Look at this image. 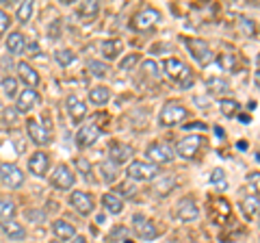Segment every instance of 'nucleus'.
Returning a JSON list of instances; mask_svg holds the SVG:
<instances>
[{"instance_id":"09e8293b","label":"nucleus","mask_w":260,"mask_h":243,"mask_svg":"<svg viewBox=\"0 0 260 243\" xmlns=\"http://www.w3.org/2000/svg\"><path fill=\"white\" fill-rule=\"evenodd\" d=\"M239 119L243 122V124H249V117L245 115V113H241V115H239Z\"/></svg>"},{"instance_id":"3c124183","label":"nucleus","mask_w":260,"mask_h":243,"mask_svg":"<svg viewBox=\"0 0 260 243\" xmlns=\"http://www.w3.org/2000/svg\"><path fill=\"white\" fill-rule=\"evenodd\" d=\"M121 243H135V241H130V239H124V241H121Z\"/></svg>"},{"instance_id":"20e7f679","label":"nucleus","mask_w":260,"mask_h":243,"mask_svg":"<svg viewBox=\"0 0 260 243\" xmlns=\"http://www.w3.org/2000/svg\"><path fill=\"white\" fill-rule=\"evenodd\" d=\"M186 115H189V113H186V109L182 107V104L169 102L160 111V126H178L186 119Z\"/></svg>"},{"instance_id":"f704fd0d","label":"nucleus","mask_w":260,"mask_h":243,"mask_svg":"<svg viewBox=\"0 0 260 243\" xmlns=\"http://www.w3.org/2000/svg\"><path fill=\"white\" fill-rule=\"evenodd\" d=\"M30 15H32V3H20V7H18V20L22 24H26L30 20Z\"/></svg>"},{"instance_id":"9b49d317","label":"nucleus","mask_w":260,"mask_h":243,"mask_svg":"<svg viewBox=\"0 0 260 243\" xmlns=\"http://www.w3.org/2000/svg\"><path fill=\"white\" fill-rule=\"evenodd\" d=\"M133 230H135L137 237H141L145 241H150V239L156 237V226H154L152 220H148V217H143V215H135Z\"/></svg>"},{"instance_id":"9d476101","label":"nucleus","mask_w":260,"mask_h":243,"mask_svg":"<svg viewBox=\"0 0 260 243\" xmlns=\"http://www.w3.org/2000/svg\"><path fill=\"white\" fill-rule=\"evenodd\" d=\"M100 135H102V131H100V126H98V124H85L76 133V145L80 150H85V148L93 145L98 139H100Z\"/></svg>"},{"instance_id":"f03ea898","label":"nucleus","mask_w":260,"mask_h":243,"mask_svg":"<svg viewBox=\"0 0 260 243\" xmlns=\"http://www.w3.org/2000/svg\"><path fill=\"white\" fill-rule=\"evenodd\" d=\"M165 72H167V76L174 78L182 89H189L193 85V72L189 70V66H184L182 61L167 59L165 61Z\"/></svg>"},{"instance_id":"a18cd8bd","label":"nucleus","mask_w":260,"mask_h":243,"mask_svg":"<svg viewBox=\"0 0 260 243\" xmlns=\"http://www.w3.org/2000/svg\"><path fill=\"white\" fill-rule=\"evenodd\" d=\"M241 26L245 31V35H254V24H249L247 18H241Z\"/></svg>"},{"instance_id":"7ed1b4c3","label":"nucleus","mask_w":260,"mask_h":243,"mask_svg":"<svg viewBox=\"0 0 260 243\" xmlns=\"http://www.w3.org/2000/svg\"><path fill=\"white\" fill-rule=\"evenodd\" d=\"M204 137H200V135H189V137H184V139H180L178 141V145H176V152L180 155L182 159H186V161H193L195 159V155L204 148Z\"/></svg>"},{"instance_id":"6e6552de","label":"nucleus","mask_w":260,"mask_h":243,"mask_svg":"<svg viewBox=\"0 0 260 243\" xmlns=\"http://www.w3.org/2000/svg\"><path fill=\"white\" fill-rule=\"evenodd\" d=\"M145 157H148L152 163H169V161H174V150L162 141H154L148 145Z\"/></svg>"},{"instance_id":"58836bf2","label":"nucleus","mask_w":260,"mask_h":243,"mask_svg":"<svg viewBox=\"0 0 260 243\" xmlns=\"http://www.w3.org/2000/svg\"><path fill=\"white\" fill-rule=\"evenodd\" d=\"M137 63H139V54H128L126 59L119 63V68L124 70V72H128V70H133V68L137 66Z\"/></svg>"},{"instance_id":"2eb2a0df","label":"nucleus","mask_w":260,"mask_h":243,"mask_svg":"<svg viewBox=\"0 0 260 243\" xmlns=\"http://www.w3.org/2000/svg\"><path fill=\"white\" fill-rule=\"evenodd\" d=\"M70 204L74 206L80 215H89L93 210V200L85 191H74V193H72V196H70Z\"/></svg>"},{"instance_id":"393cba45","label":"nucleus","mask_w":260,"mask_h":243,"mask_svg":"<svg viewBox=\"0 0 260 243\" xmlns=\"http://www.w3.org/2000/svg\"><path fill=\"white\" fill-rule=\"evenodd\" d=\"M121 48H124V44H121L119 39H107V42L102 44V54L107 56V59H117L121 54Z\"/></svg>"},{"instance_id":"de8ad7c7","label":"nucleus","mask_w":260,"mask_h":243,"mask_svg":"<svg viewBox=\"0 0 260 243\" xmlns=\"http://www.w3.org/2000/svg\"><path fill=\"white\" fill-rule=\"evenodd\" d=\"M254 80H256V85L260 87V54H258V61H256V74H254Z\"/></svg>"},{"instance_id":"f3484780","label":"nucleus","mask_w":260,"mask_h":243,"mask_svg":"<svg viewBox=\"0 0 260 243\" xmlns=\"http://www.w3.org/2000/svg\"><path fill=\"white\" fill-rule=\"evenodd\" d=\"M48 167H50V157L44 155V152H35V155L28 159V169H30V174H35V176H46Z\"/></svg>"},{"instance_id":"412c9836","label":"nucleus","mask_w":260,"mask_h":243,"mask_svg":"<svg viewBox=\"0 0 260 243\" xmlns=\"http://www.w3.org/2000/svg\"><path fill=\"white\" fill-rule=\"evenodd\" d=\"M18 72H20V78L28 85V89H32V87H37V85H39V74L28 66V63H20V66H18Z\"/></svg>"},{"instance_id":"4468645a","label":"nucleus","mask_w":260,"mask_h":243,"mask_svg":"<svg viewBox=\"0 0 260 243\" xmlns=\"http://www.w3.org/2000/svg\"><path fill=\"white\" fill-rule=\"evenodd\" d=\"M176 217H178L180 222H195V220L200 217V208H198V204H195L191 198H182L180 204H178Z\"/></svg>"},{"instance_id":"8fccbe9b","label":"nucleus","mask_w":260,"mask_h":243,"mask_svg":"<svg viewBox=\"0 0 260 243\" xmlns=\"http://www.w3.org/2000/svg\"><path fill=\"white\" fill-rule=\"evenodd\" d=\"M74 243H87L85 237H74Z\"/></svg>"},{"instance_id":"dca6fc26","label":"nucleus","mask_w":260,"mask_h":243,"mask_svg":"<svg viewBox=\"0 0 260 243\" xmlns=\"http://www.w3.org/2000/svg\"><path fill=\"white\" fill-rule=\"evenodd\" d=\"M39 104V94L35 89H24V92L18 96V104H15V109L18 113H26L30 109H35Z\"/></svg>"},{"instance_id":"72a5a7b5","label":"nucleus","mask_w":260,"mask_h":243,"mask_svg":"<svg viewBox=\"0 0 260 243\" xmlns=\"http://www.w3.org/2000/svg\"><path fill=\"white\" fill-rule=\"evenodd\" d=\"M87 70H89V74H91V76L104 78V76H107V72H109V66H104V63H100V61H89Z\"/></svg>"},{"instance_id":"e433bc0d","label":"nucleus","mask_w":260,"mask_h":243,"mask_svg":"<svg viewBox=\"0 0 260 243\" xmlns=\"http://www.w3.org/2000/svg\"><path fill=\"white\" fill-rule=\"evenodd\" d=\"M219 63H221V68L225 72H234V68H237V59L232 54H221L219 56Z\"/></svg>"},{"instance_id":"49530a36","label":"nucleus","mask_w":260,"mask_h":243,"mask_svg":"<svg viewBox=\"0 0 260 243\" xmlns=\"http://www.w3.org/2000/svg\"><path fill=\"white\" fill-rule=\"evenodd\" d=\"M184 128H200V131H206V124H202V122H193V124H182Z\"/></svg>"},{"instance_id":"4be33fe9","label":"nucleus","mask_w":260,"mask_h":243,"mask_svg":"<svg viewBox=\"0 0 260 243\" xmlns=\"http://www.w3.org/2000/svg\"><path fill=\"white\" fill-rule=\"evenodd\" d=\"M98 11H100V7H98L95 0H87V3H80V5H78V9H76L78 18H83L85 22L93 20L95 15H98Z\"/></svg>"},{"instance_id":"a211bd4d","label":"nucleus","mask_w":260,"mask_h":243,"mask_svg":"<svg viewBox=\"0 0 260 243\" xmlns=\"http://www.w3.org/2000/svg\"><path fill=\"white\" fill-rule=\"evenodd\" d=\"M65 107H68V113H70V117L76 122H83L87 117V107H85V102L83 100H78L76 96H70L68 100H65Z\"/></svg>"},{"instance_id":"c9c22d12","label":"nucleus","mask_w":260,"mask_h":243,"mask_svg":"<svg viewBox=\"0 0 260 243\" xmlns=\"http://www.w3.org/2000/svg\"><path fill=\"white\" fill-rule=\"evenodd\" d=\"M247 185L251 187V193L260 200V172H251L249 176H247Z\"/></svg>"},{"instance_id":"f257e3e1","label":"nucleus","mask_w":260,"mask_h":243,"mask_svg":"<svg viewBox=\"0 0 260 243\" xmlns=\"http://www.w3.org/2000/svg\"><path fill=\"white\" fill-rule=\"evenodd\" d=\"M182 42H184V46H186V50H189V54L200 63V66H208V63H213L215 54H213L210 46L204 42V39H198V37H182Z\"/></svg>"},{"instance_id":"2f4dec72","label":"nucleus","mask_w":260,"mask_h":243,"mask_svg":"<svg viewBox=\"0 0 260 243\" xmlns=\"http://www.w3.org/2000/svg\"><path fill=\"white\" fill-rule=\"evenodd\" d=\"M3 92H5V96L7 98H15L18 96V80H15L13 76H7L5 80H3Z\"/></svg>"},{"instance_id":"c85d7f7f","label":"nucleus","mask_w":260,"mask_h":243,"mask_svg":"<svg viewBox=\"0 0 260 243\" xmlns=\"http://www.w3.org/2000/svg\"><path fill=\"white\" fill-rule=\"evenodd\" d=\"M219 109H221V113L225 117H234L237 115V111H239V104H237V100L223 98V100H219Z\"/></svg>"},{"instance_id":"1a4fd4ad","label":"nucleus","mask_w":260,"mask_h":243,"mask_svg":"<svg viewBox=\"0 0 260 243\" xmlns=\"http://www.w3.org/2000/svg\"><path fill=\"white\" fill-rule=\"evenodd\" d=\"M50 183L54 189L68 191V189H72V185H74V174H72V169L68 165H56L50 176Z\"/></svg>"},{"instance_id":"ea45409f","label":"nucleus","mask_w":260,"mask_h":243,"mask_svg":"<svg viewBox=\"0 0 260 243\" xmlns=\"http://www.w3.org/2000/svg\"><path fill=\"white\" fill-rule=\"evenodd\" d=\"M208 87H210V92H225L228 89V83L225 80H221V78H213V80H208Z\"/></svg>"},{"instance_id":"5701e85b","label":"nucleus","mask_w":260,"mask_h":243,"mask_svg":"<svg viewBox=\"0 0 260 243\" xmlns=\"http://www.w3.org/2000/svg\"><path fill=\"white\" fill-rule=\"evenodd\" d=\"M3 232L7 234L9 239H15V241H20L26 237V230L22 228V226L15 222V220H9V222H3Z\"/></svg>"},{"instance_id":"0eeeda50","label":"nucleus","mask_w":260,"mask_h":243,"mask_svg":"<svg viewBox=\"0 0 260 243\" xmlns=\"http://www.w3.org/2000/svg\"><path fill=\"white\" fill-rule=\"evenodd\" d=\"M158 20H160V13L154 9V7H148V9H143V11H139L135 15L133 22H130V28H133V31H148Z\"/></svg>"},{"instance_id":"a878e982","label":"nucleus","mask_w":260,"mask_h":243,"mask_svg":"<svg viewBox=\"0 0 260 243\" xmlns=\"http://www.w3.org/2000/svg\"><path fill=\"white\" fill-rule=\"evenodd\" d=\"M24 46H26V44H24V35L18 33V31L7 37V50H9L11 54H20L24 50Z\"/></svg>"},{"instance_id":"7c9ffc66","label":"nucleus","mask_w":260,"mask_h":243,"mask_svg":"<svg viewBox=\"0 0 260 243\" xmlns=\"http://www.w3.org/2000/svg\"><path fill=\"white\" fill-rule=\"evenodd\" d=\"M258 206H260V200L256 196H245L241 200V208L245 210V215H254L258 210Z\"/></svg>"},{"instance_id":"c756f323","label":"nucleus","mask_w":260,"mask_h":243,"mask_svg":"<svg viewBox=\"0 0 260 243\" xmlns=\"http://www.w3.org/2000/svg\"><path fill=\"white\" fill-rule=\"evenodd\" d=\"M54 59H56V63H59L61 68H68V66H72V63L76 61V54L72 50H56Z\"/></svg>"},{"instance_id":"bb28decb","label":"nucleus","mask_w":260,"mask_h":243,"mask_svg":"<svg viewBox=\"0 0 260 243\" xmlns=\"http://www.w3.org/2000/svg\"><path fill=\"white\" fill-rule=\"evenodd\" d=\"M100 174H102V178H104L107 183H113V180H117L119 169H117V165L109 159V161H104V163L100 165Z\"/></svg>"},{"instance_id":"37998d69","label":"nucleus","mask_w":260,"mask_h":243,"mask_svg":"<svg viewBox=\"0 0 260 243\" xmlns=\"http://www.w3.org/2000/svg\"><path fill=\"white\" fill-rule=\"evenodd\" d=\"M113 193H121V196H133V193H135V187H133V185H130V183H124V185H119V189L117 191H113Z\"/></svg>"},{"instance_id":"6ab92c4d","label":"nucleus","mask_w":260,"mask_h":243,"mask_svg":"<svg viewBox=\"0 0 260 243\" xmlns=\"http://www.w3.org/2000/svg\"><path fill=\"white\" fill-rule=\"evenodd\" d=\"M52 232H54V237L59 239V241H68V239H74L76 237V228L72 224L63 222V220H56L52 224Z\"/></svg>"},{"instance_id":"cd10ccee","label":"nucleus","mask_w":260,"mask_h":243,"mask_svg":"<svg viewBox=\"0 0 260 243\" xmlns=\"http://www.w3.org/2000/svg\"><path fill=\"white\" fill-rule=\"evenodd\" d=\"M15 215V204L9 198H0V222H9Z\"/></svg>"},{"instance_id":"c03bdc74","label":"nucleus","mask_w":260,"mask_h":243,"mask_svg":"<svg viewBox=\"0 0 260 243\" xmlns=\"http://www.w3.org/2000/svg\"><path fill=\"white\" fill-rule=\"evenodd\" d=\"M5 119L9 122V124H15V119H18V109H13V107H9L5 111Z\"/></svg>"},{"instance_id":"423d86ee","label":"nucleus","mask_w":260,"mask_h":243,"mask_svg":"<svg viewBox=\"0 0 260 243\" xmlns=\"http://www.w3.org/2000/svg\"><path fill=\"white\" fill-rule=\"evenodd\" d=\"M126 174H128V178H133V180H152V178L158 176V167L154 163H141V161H135V163L128 165Z\"/></svg>"},{"instance_id":"aec40b11","label":"nucleus","mask_w":260,"mask_h":243,"mask_svg":"<svg viewBox=\"0 0 260 243\" xmlns=\"http://www.w3.org/2000/svg\"><path fill=\"white\" fill-rule=\"evenodd\" d=\"M102 204L113 215H119L121 210H124V202H121L117 193H113V191L111 193H104V196H102Z\"/></svg>"},{"instance_id":"f8f14e48","label":"nucleus","mask_w":260,"mask_h":243,"mask_svg":"<svg viewBox=\"0 0 260 243\" xmlns=\"http://www.w3.org/2000/svg\"><path fill=\"white\" fill-rule=\"evenodd\" d=\"M109 155H111V161L115 165H121V163H128L133 159V148L124 141H113L109 145Z\"/></svg>"},{"instance_id":"473e14b6","label":"nucleus","mask_w":260,"mask_h":243,"mask_svg":"<svg viewBox=\"0 0 260 243\" xmlns=\"http://www.w3.org/2000/svg\"><path fill=\"white\" fill-rule=\"evenodd\" d=\"M210 183H213L219 191H223L228 187V180H225V172H223V169H219V167L213 169V174H210Z\"/></svg>"},{"instance_id":"603ef678","label":"nucleus","mask_w":260,"mask_h":243,"mask_svg":"<svg viewBox=\"0 0 260 243\" xmlns=\"http://www.w3.org/2000/svg\"><path fill=\"white\" fill-rule=\"evenodd\" d=\"M52 243H59V241H52Z\"/></svg>"},{"instance_id":"b1692460","label":"nucleus","mask_w":260,"mask_h":243,"mask_svg":"<svg viewBox=\"0 0 260 243\" xmlns=\"http://www.w3.org/2000/svg\"><path fill=\"white\" fill-rule=\"evenodd\" d=\"M111 98V92L107 87H93L89 89V102L95 104V107H102V104H107Z\"/></svg>"},{"instance_id":"4c0bfd02","label":"nucleus","mask_w":260,"mask_h":243,"mask_svg":"<svg viewBox=\"0 0 260 243\" xmlns=\"http://www.w3.org/2000/svg\"><path fill=\"white\" fill-rule=\"evenodd\" d=\"M76 169L87 178V180H91V165H89L85 159H76Z\"/></svg>"},{"instance_id":"a19ab883","label":"nucleus","mask_w":260,"mask_h":243,"mask_svg":"<svg viewBox=\"0 0 260 243\" xmlns=\"http://www.w3.org/2000/svg\"><path fill=\"white\" fill-rule=\"evenodd\" d=\"M9 24H11V20H9V15H7L3 9H0V37H3L7 31H9Z\"/></svg>"},{"instance_id":"39448f33","label":"nucleus","mask_w":260,"mask_h":243,"mask_svg":"<svg viewBox=\"0 0 260 243\" xmlns=\"http://www.w3.org/2000/svg\"><path fill=\"white\" fill-rule=\"evenodd\" d=\"M0 180L9 189H20L24 185V172L13 163H0Z\"/></svg>"},{"instance_id":"79ce46f5","label":"nucleus","mask_w":260,"mask_h":243,"mask_svg":"<svg viewBox=\"0 0 260 243\" xmlns=\"http://www.w3.org/2000/svg\"><path fill=\"white\" fill-rule=\"evenodd\" d=\"M143 70L148 72L150 76L158 78V66H156V63H154V61H145V63H143Z\"/></svg>"},{"instance_id":"ddd939ff","label":"nucleus","mask_w":260,"mask_h":243,"mask_svg":"<svg viewBox=\"0 0 260 243\" xmlns=\"http://www.w3.org/2000/svg\"><path fill=\"white\" fill-rule=\"evenodd\" d=\"M26 133H28L30 141L35 145H48V143H50V135H48V131L42 124H39L37 119H28L26 122Z\"/></svg>"}]
</instances>
